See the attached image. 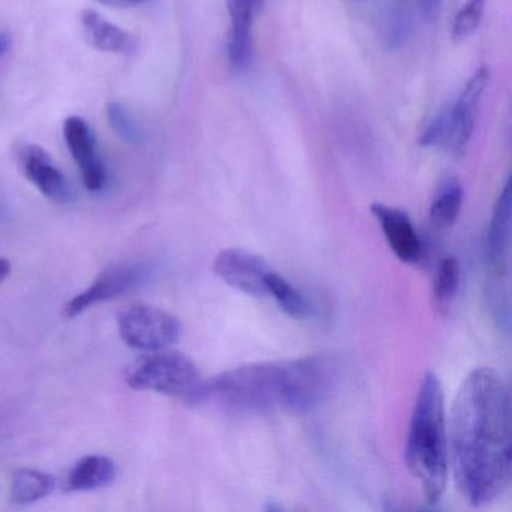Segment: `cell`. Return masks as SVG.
<instances>
[{
    "label": "cell",
    "mask_w": 512,
    "mask_h": 512,
    "mask_svg": "<svg viewBox=\"0 0 512 512\" xmlns=\"http://www.w3.org/2000/svg\"><path fill=\"white\" fill-rule=\"evenodd\" d=\"M449 467L472 506L502 496L511 484V398L490 367L470 371L455 395L448 427Z\"/></svg>",
    "instance_id": "obj_1"
},
{
    "label": "cell",
    "mask_w": 512,
    "mask_h": 512,
    "mask_svg": "<svg viewBox=\"0 0 512 512\" xmlns=\"http://www.w3.org/2000/svg\"><path fill=\"white\" fill-rule=\"evenodd\" d=\"M335 380L337 365L322 355L253 362L205 380L191 403L239 415L305 413L328 400Z\"/></svg>",
    "instance_id": "obj_2"
},
{
    "label": "cell",
    "mask_w": 512,
    "mask_h": 512,
    "mask_svg": "<svg viewBox=\"0 0 512 512\" xmlns=\"http://www.w3.org/2000/svg\"><path fill=\"white\" fill-rule=\"evenodd\" d=\"M406 463L428 503L439 502L449 475L445 397L439 377L427 371L410 418Z\"/></svg>",
    "instance_id": "obj_3"
},
{
    "label": "cell",
    "mask_w": 512,
    "mask_h": 512,
    "mask_svg": "<svg viewBox=\"0 0 512 512\" xmlns=\"http://www.w3.org/2000/svg\"><path fill=\"white\" fill-rule=\"evenodd\" d=\"M125 382L137 391H154L191 403L203 379L188 356L164 349L134 361L125 371Z\"/></svg>",
    "instance_id": "obj_4"
},
{
    "label": "cell",
    "mask_w": 512,
    "mask_h": 512,
    "mask_svg": "<svg viewBox=\"0 0 512 512\" xmlns=\"http://www.w3.org/2000/svg\"><path fill=\"white\" fill-rule=\"evenodd\" d=\"M118 329L128 347L148 353L169 349L182 332L178 317L151 305H133L121 311Z\"/></svg>",
    "instance_id": "obj_5"
},
{
    "label": "cell",
    "mask_w": 512,
    "mask_h": 512,
    "mask_svg": "<svg viewBox=\"0 0 512 512\" xmlns=\"http://www.w3.org/2000/svg\"><path fill=\"white\" fill-rule=\"evenodd\" d=\"M151 275V265L145 262H127L110 266L98 275L97 280L85 292L68 301L64 308L65 317L71 319L80 316L94 305L128 295L148 283Z\"/></svg>",
    "instance_id": "obj_6"
},
{
    "label": "cell",
    "mask_w": 512,
    "mask_h": 512,
    "mask_svg": "<svg viewBox=\"0 0 512 512\" xmlns=\"http://www.w3.org/2000/svg\"><path fill=\"white\" fill-rule=\"evenodd\" d=\"M490 82V68L481 67L464 86L458 100L446 113L445 148L451 154L463 155L472 139L475 128V113L482 94Z\"/></svg>",
    "instance_id": "obj_7"
},
{
    "label": "cell",
    "mask_w": 512,
    "mask_h": 512,
    "mask_svg": "<svg viewBox=\"0 0 512 512\" xmlns=\"http://www.w3.org/2000/svg\"><path fill=\"white\" fill-rule=\"evenodd\" d=\"M17 163L25 178L47 199L56 203L70 202V184L52 155L35 143H20L16 148Z\"/></svg>",
    "instance_id": "obj_8"
},
{
    "label": "cell",
    "mask_w": 512,
    "mask_h": 512,
    "mask_svg": "<svg viewBox=\"0 0 512 512\" xmlns=\"http://www.w3.org/2000/svg\"><path fill=\"white\" fill-rule=\"evenodd\" d=\"M214 272L227 286L251 296H266V277L271 268L265 259L242 250H223L214 260Z\"/></svg>",
    "instance_id": "obj_9"
},
{
    "label": "cell",
    "mask_w": 512,
    "mask_h": 512,
    "mask_svg": "<svg viewBox=\"0 0 512 512\" xmlns=\"http://www.w3.org/2000/svg\"><path fill=\"white\" fill-rule=\"evenodd\" d=\"M64 139L79 167L83 185L92 193L103 190L107 184L106 166L98 154L97 139L91 125L80 116H70L64 124Z\"/></svg>",
    "instance_id": "obj_10"
},
{
    "label": "cell",
    "mask_w": 512,
    "mask_h": 512,
    "mask_svg": "<svg viewBox=\"0 0 512 512\" xmlns=\"http://www.w3.org/2000/svg\"><path fill=\"white\" fill-rule=\"evenodd\" d=\"M371 214L379 223L389 248L398 260L407 265H415L422 259L424 245L406 212L394 206L373 203Z\"/></svg>",
    "instance_id": "obj_11"
},
{
    "label": "cell",
    "mask_w": 512,
    "mask_h": 512,
    "mask_svg": "<svg viewBox=\"0 0 512 512\" xmlns=\"http://www.w3.org/2000/svg\"><path fill=\"white\" fill-rule=\"evenodd\" d=\"M511 179L506 181L491 215L485 239V263L493 277L502 278L508 274L511 259Z\"/></svg>",
    "instance_id": "obj_12"
},
{
    "label": "cell",
    "mask_w": 512,
    "mask_h": 512,
    "mask_svg": "<svg viewBox=\"0 0 512 512\" xmlns=\"http://www.w3.org/2000/svg\"><path fill=\"white\" fill-rule=\"evenodd\" d=\"M83 37L89 46L104 53L136 55L140 43L136 35L113 25L94 10H85L80 16Z\"/></svg>",
    "instance_id": "obj_13"
},
{
    "label": "cell",
    "mask_w": 512,
    "mask_h": 512,
    "mask_svg": "<svg viewBox=\"0 0 512 512\" xmlns=\"http://www.w3.org/2000/svg\"><path fill=\"white\" fill-rule=\"evenodd\" d=\"M230 16L229 59L235 70H244L253 53L254 14L262 0H226Z\"/></svg>",
    "instance_id": "obj_14"
},
{
    "label": "cell",
    "mask_w": 512,
    "mask_h": 512,
    "mask_svg": "<svg viewBox=\"0 0 512 512\" xmlns=\"http://www.w3.org/2000/svg\"><path fill=\"white\" fill-rule=\"evenodd\" d=\"M116 478V464L104 455L82 458L67 475L65 487L70 491H92L107 487Z\"/></svg>",
    "instance_id": "obj_15"
},
{
    "label": "cell",
    "mask_w": 512,
    "mask_h": 512,
    "mask_svg": "<svg viewBox=\"0 0 512 512\" xmlns=\"http://www.w3.org/2000/svg\"><path fill=\"white\" fill-rule=\"evenodd\" d=\"M56 481L41 470H17L11 479L10 499L16 505H29L49 496L55 490Z\"/></svg>",
    "instance_id": "obj_16"
},
{
    "label": "cell",
    "mask_w": 512,
    "mask_h": 512,
    "mask_svg": "<svg viewBox=\"0 0 512 512\" xmlns=\"http://www.w3.org/2000/svg\"><path fill=\"white\" fill-rule=\"evenodd\" d=\"M266 296L274 298L281 310L293 319H307L313 313V307L304 293L299 292V289L274 269L266 277Z\"/></svg>",
    "instance_id": "obj_17"
},
{
    "label": "cell",
    "mask_w": 512,
    "mask_h": 512,
    "mask_svg": "<svg viewBox=\"0 0 512 512\" xmlns=\"http://www.w3.org/2000/svg\"><path fill=\"white\" fill-rule=\"evenodd\" d=\"M463 187L457 179H449L437 191L430 206V221L437 229L454 226L463 206Z\"/></svg>",
    "instance_id": "obj_18"
},
{
    "label": "cell",
    "mask_w": 512,
    "mask_h": 512,
    "mask_svg": "<svg viewBox=\"0 0 512 512\" xmlns=\"http://www.w3.org/2000/svg\"><path fill=\"white\" fill-rule=\"evenodd\" d=\"M461 283V266L457 257L446 256L440 260L434 275L433 296L437 311L445 316L451 310Z\"/></svg>",
    "instance_id": "obj_19"
},
{
    "label": "cell",
    "mask_w": 512,
    "mask_h": 512,
    "mask_svg": "<svg viewBox=\"0 0 512 512\" xmlns=\"http://www.w3.org/2000/svg\"><path fill=\"white\" fill-rule=\"evenodd\" d=\"M484 10L485 0H466L452 23V40L464 41L472 37L481 25Z\"/></svg>",
    "instance_id": "obj_20"
},
{
    "label": "cell",
    "mask_w": 512,
    "mask_h": 512,
    "mask_svg": "<svg viewBox=\"0 0 512 512\" xmlns=\"http://www.w3.org/2000/svg\"><path fill=\"white\" fill-rule=\"evenodd\" d=\"M106 112L109 124L112 125L113 131L121 139L131 143V145H140L143 139L142 131H140L139 124L134 121L133 115L128 112L124 104L109 103Z\"/></svg>",
    "instance_id": "obj_21"
},
{
    "label": "cell",
    "mask_w": 512,
    "mask_h": 512,
    "mask_svg": "<svg viewBox=\"0 0 512 512\" xmlns=\"http://www.w3.org/2000/svg\"><path fill=\"white\" fill-rule=\"evenodd\" d=\"M98 4L106 5V7L110 8H134L139 7V5L146 4L149 0H95Z\"/></svg>",
    "instance_id": "obj_22"
},
{
    "label": "cell",
    "mask_w": 512,
    "mask_h": 512,
    "mask_svg": "<svg viewBox=\"0 0 512 512\" xmlns=\"http://www.w3.org/2000/svg\"><path fill=\"white\" fill-rule=\"evenodd\" d=\"M419 7L425 19L431 20L439 13L440 0H419Z\"/></svg>",
    "instance_id": "obj_23"
},
{
    "label": "cell",
    "mask_w": 512,
    "mask_h": 512,
    "mask_svg": "<svg viewBox=\"0 0 512 512\" xmlns=\"http://www.w3.org/2000/svg\"><path fill=\"white\" fill-rule=\"evenodd\" d=\"M10 272V260L5 259V257H0V283H4V281L7 280L8 275H10Z\"/></svg>",
    "instance_id": "obj_24"
},
{
    "label": "cell",
    "mask_w": 512,
    "mask_h": 512,
    "mask_svg": "<svg viewBox=\"0 0 512 512\" xmlns=\"http://www.w3.org/2000/svg\"><path fill=\"white\" fill-rule=\"evenodd\" d=\"M11 47V37L7 34V32L0 31V58L5 55V53L10 50Z\"/></svg>",
    "instance_id": "obj_25"
},
{
    "label": "cell",
    "mask_w": 512,
    "mask_h": 512,
    "mask_svg": "<svg viewBox=\"0 0 512 512\" xmlns=\"http://www.w3.org/2000/svg\"><path fill=\"white\" fill-rule=\"evenodd\" d=\"M0 220H2V209H0Z\"/></svg>",
    "instance_id": "obj_26"
}]
</instances>
